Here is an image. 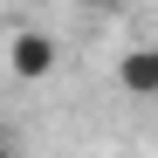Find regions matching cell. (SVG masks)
<instances>
[{
	"mask_svg": "<svg viewBox=\"0 0 158 158\" xmlns=\"http://www.w3.org/2000/svg\"><path fill=\"white\" fill-rule=\"evenodd\" d=\"M55 62H62L55 35H41V28H14V35H7V76H21V83H48Z\"/></svg>",
	"mask_w": 158,
	"mask_h": 158,
	"instance_id": "6da1fadb",
	"label": "cell"
},
{
	"mask_svg": "<svg viewBox=\"0 0 158 158\" xmlns=\"http://www.w3.org/2000/svg\"><path fill=\"white\" fill-rule=\"evenodd\" d=\"M117 89H124V96H158V41H151V48H124Z\"/></svg>",
	"mask_w": 158,
	"mask_h": 158,
	"instance_id": "7a4b0ae2",
	"label": "cell"
},
{
	"mask_svg": "<svg viewBox=\"0 0 158 158\" xmlns=\"http://www.w3.org/2000/svg\"><path fill=\"white\" fill-rule=\"evenodd\" d=\"M0 158H21V151H14V138H7V124H0Z\"/></svg>",
	"mask_w": 158,
	"mask_h": 158,
	"instance_id": "3957f363",
	"label": "cell"
},
{
	"mask_svg": "<svg viewBox=\"0 0 158 158\" xmlns=\"http://www.w3.org/2000/svg\"><path fill=\"white\" fill-rule=\"evenodd\" d=\"M89 7H103V14H117V7H131V0H89Z\"/></svg>",
	"mask_w": 158,
	"mask_h": 158,
	"instance_id": "277c9868",
	"label": "cell"
}]
</instances>
